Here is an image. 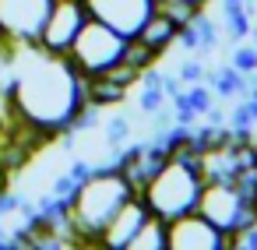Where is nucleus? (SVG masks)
Instances as JSON below:
<instances>
[{
	"label": "nucleus",
	"mask_w": 257,
	"mask_h": 250,
	"mask_svg": "<svg viewBox=\"0 0 257 250\" xmlns=\"http://www.w3.org/2000/svg\"><path fill=\"white\" fill-rule=\"evenodd\" d=\"M8 95L22 123L46 141L71 131L78 109L85 106V74L67 60V53H50L39 43L15 46Z\"/></svg>",
	"instance_id": "obj_1"
},
{
	"label": "nucleus",
	"mask_w": 257,
	"mask_h": 250,
	"mask_svg": "<svg viewBox=\"0 0 257 250\" xmlns=\"http://www.w3.org/2000/svg\"><path fill=\"white\" fill-rule=\"evenodd\" d=\"M131 183L120 169L113 166H95V173L78 183L74 197H71V225H74V236L78 243L85 246H95L102 229L113 222V215L120 211V204L131 197Z\"/></svg>",
	"instance_id": "obj_2"
},
{
	"label": "nucleus",
	"mask_w": 257,
	"mask_h": 250,
	"mask_svg": "<svg viewBox=\"0 0 257 250\" xmlns=\"http://www.w3.org/2000/svg\"><path fill=\"white\" fill-rule=\"evenodd\" d=\"M201 190H204V176L194 162L187 159H166L155 176L145 183L141 190V201L148 204L152 215H159L162 222H173L176 215H187L197 208L201 201Z\"/></svg>",
	"instance_id": "obj_3"
},
{
	"label": "nucleus",
	"mask_w": 257,
	"mask_h": 250,
	"mask_svg": "<svg viewBox=\"0 0 257 250\" xmlns=\"http://www.w3.org/2000/svg\"><path fill=\"white\" fill-rule=\"evenodd\" d=\"M127 43H131V39L120 36L116 29H109V25L88 18V22L81 25V32L74 36V43H71V50H67V60H71L85 78H95V74H102V71H109L113 64L123 60Z\"/></svg>",
	"instance_id": "obj_4"
},
{
	"label": "nucleus",
	"mask_w": 257,
	"mask_h": 250,
	"mask_svg": "<svg viewBox=\"0 0 257 250\" xmlns=\"http://www.w3.org/2000/svg\"><path fill=\"white\" fill-rule=\"evenodd\" d=\"M197 211L215 229H222L225 236H232L243 225H253L257 222V204H250L236 190V183H204L201 201H197Z\"/></svg>",
	"instance_id": "obj_5"
},
{
	"label": "nucleus",
	"mask_w": 257,
	"mask_h": 250,
	"mask_svg": "<svg viewBox=\"0 0 257 250\" xmlns=\"http://www.w3.org/2000/svg\"><path fill=\"white\" fill-rule=\"evenodd\" d=\"M53 0H0V39L11 46H32L43 36Z\"/></svg>",
	"instance_id": "obj_6"
},
{
	"label": "nucleus",
	"mask_w": 257,
	"mask_h": 250,
	"mask_svg": "<svg viewBox=\"0 0 257 250\" xmlns=\"http://www.w3.org/2000/svg\"><path fill=\"white\" fill-rule=\"evenodd\" d=\"M85 8H88V18L134 39L145 29V22L159 11V0H85Z\"/></svg>",
	"instance_id": "obj_7"
},
{
	"label": "nucleus",
	"mask_w": 257,
	"mask_h": 250,
	"mask_svg": "<svg viewBox=\"0 0 257 250\" xmlns=\"http://www.w3.org/2000/svg\"><path fill=\"white\" fill-rule=\"evenodd\" d=\"M85 22H88L85 0H53L50 18L43 25V36H39V46L50 53H67Z\"/></svg>",
	"instance_id": "obj_8"
},
{
	"label": "nucleus",
	"mask_w": 257,
	"mask_h": 250,
	"mask_svg": "<svg viewBox=\"0 0 257 250\" xmlns=\"http://www.w3.org/2000/svg\"><path fill=\"white\" fill-rule=\"evenodd\" d=\"M169 229V250H225L229 236L222 229H215L197 208L187 215H176L173 222H166Z\"/></svg>",
	"instance_id": "obj_9"
},
{
	"label": "nucleus",
	"mask_w": 257,
	"mask_h": 250,
	"mask_svg": "<svg viewBox=\"0 0 257 250\" xmlns=\"http://www.w3.org/2000/svg\"><path fill=\"white\" fill-rule=\"evenodd\" d=\"M152 211H148V204L141 201V194H131L123 204H120V211L113 215V222L102 229V236H99V243L95 246H109V250H127L131 246V239L138 236V229L145 225V218H148Z\"/></svg>",
	"instance_id": "obj_10"
},
{
	"label": "nucleus",
	"mask_w": 257,
	"mask_h": 250,
	"mask_svg": "<svg viewBox=\"0 0 257 250\" xmlns=\"http://www.w3.org/2000/svg\"><path fill=\"white\" fill-rule=\"evenodd\" d=\"M222 32L232 43H243L253 29V15H257V0H222Z\"/></svg>",
	"instance_id": "obj_11"
},
{
	"label": "nucleus",
	"mask_w": 257,
	"mask_h": 250,
	"mask_svg": "<svg viewBox=\"0 0 257 250\" xmlns=\"http://www.w3.org/2000/svg\"><path fill=\"white\" fill-rule=\"evenodd\" d=\"M176 36H180V25H176V22H173L169 15L155 11V15H152V18L145 22V29H141V32L134 36V39H138V43H145L148 50H155V53L162 57V53H166V50H169V46L176 43Z\"/></svg>",
	"instance_id": "obj_12"
},
{
	"label": "nucleus",
	"mask_w": 257,
	"mask_h": 250,
	"mask_svg": "<svg viewBox=\"0 0 257 250\" xmlns=\"http://www.w3.org/2000/svg\"><path fill=\"white\" fill-rule=\"evenodd\" d=\"M204 81L211 85V92H215L218 99H236V95L246 99V95H250V78L239 74L232 64H229V67H215V71H208Z\"/></svg>",
	"instance_id": "obj_13"
},
{
	"label": "nucleus",
	"mask_w": 257,
	"mask_h": 250,
	"mask_svg": "<svg viewBox=\"0 0 257 250\" xmlns=\"http://www.w3.org/2000/svg\"><path fill=\"white\" fill-rule=\"evenodd\" d=\"M127 85L106 78V74H95V78H85V102H95V106H120L127 99Z\"/></svg>",
	"instance_id": "obj_14"
},
{
	"label": "nucleus",
	"mask_w": 257,
	"mask_h": 250,
	"mask_svg": "<svg viewBox=\"0 0 257 250\" xmlns=\"http://www.w3.org/2000/svg\"><path fill=\"white\" fill-rule=\"evenodd\" d=\"M166 246H169V229H166V222H162L159 215H148L127 250H166Z\"/></svg>",
	"instance_id": "obj_15"
},
{
	"label": "nucleus",
	"mask_w": 257,
	"mask_h": 250,
	"mask_svg": "<svg viewBox=\"0 0 257 250\" xmlns=\"http://www.w3.org/2000/svg\"><path fill=\"white\" fill-rule=\"evenodd\" d=\"M99 127H102V141H106L109 152H120V148L131 145V116H127V113H113V116H106Z\"/></svg>",
	"instance_id": "obj_16"
},
{
	"label": "nucleus",
	"mask_w": 257,
	"mask_h": 250,
	"mask_svg": "<svg viewBox=\"0 0 257 250\" xmlns=\"http://www.w3.org/2000/svg\"><path fill=\"white\" fill-rule=\"evenodd\" d=\"M190 29H194V36H197V53H211V50L218 46V39H222L218 22H211L204 11H197V15L190 18Z\"/></svg>",
	"instance_id": "obj_17"
},
{
	"label": "nucleus",
	"mask_w": 257,
	"mask_h": 250,
	"mask_svg": "<svg viewBox=\"0 0 257 250\" xmlns=\"http://www.w3.org/2000/svg\"><path fill=\"white\" fill-rule=\"evenodd\" d=\"M162 106H169L166 88H162V85H141V92H138V109H141V116H152V113H159Z\"/></svg>",
	"instance_id": "obj_18"
},
{
	"label": "nucleus",
	"mask_w": 257,
	"mask_h": 250,
	"mask_svg": "<svg viewBox=\"0 0 257 250\" xmlns=\"http://www.w3.org/2000/svg\"><path fill=\"white\" fill-rule=\"evenodd\" d=\"M159 11H162V15H169V18H173V22L183 29V25H187V22H190V18L201 11V8H194V4H183V0H159Z\"/></svg>",
	"instance_id": "obj_19"
},
{
	"label": "nucleus",
	"mask_w": 257,
	"mask_h": 250,
	"mask_svg": "<svg viewBox=\"0 0 257 250\" xmlns=\"http://www.w3.org/2000/svg\"><path fill=\"white\" fill-rule=\"evenodd\" d=\"M123 60H127V64H134L138 71H145V67H152V64L159 60V53H155V50H148L145 43L131 39V43H127V53H123Z\"/></svg>",
	"instance_id": "obj_20"
},
{
	"label": "nucleus",
	"mask_w": 257,
	"mask_h": 250,
	"mask_svg": "<svg viewBox=\"0 0 257 250\" xmlns=\"http://www.w3.org/2000/svg\"><path fill=\"white\" fill-rule=\"evenodd\" d=\"M229 64H232L239 74H246V78H250V74L257 71V46H253V43H250V46H243V43H239V46L232 50V60H229Z\"/></svg>",
	"instance_id": "obj_21"
},
{
	"label": "nucleus",
	"mask_w": 257,
	"mask_h": 250,
	"mask_svg": "<svg viewBox=\"0 0 257 250\" xmlns=\"http://www.w3.org/2000/svg\"><path fill=\"white\" fill-rule=\"evenodd\" d=\"M176 74H180V81H183V88H187V85H197V81H204L208 67H204L201 60H194V57H190V60H183V64H180V71H176Z\"/></svg>",
	"instance_id": "obj_22"
},
{
	"label": "nucleus",
	"mask_w": 257,
	"mask_h": 250,
	"mask_svg": "<svg viewBox=\"0 0 257 250\" xmlns=\"http://www.w3.org/2000/svg\"><path fill=\"white\" fill-rule=\"evenodd\" d=\"M229 246L232 250H257V222L253 225H243L239 232L229 236Z\"/></svg>",
	"instance_id": "obj_23"
},
{
	"label": "nucleus",
	"mask_w": 257,
	"mask_h": 250,
	"mask_svg": "<svg viewBox=\"0 0 257 250\" xmlns=\"http://www.w3.org/2000/svg\"><path fill=\"white\" fill-rule=\"evenodd\" d=\"M22 204H25V197H22V194L8 190V187H0V218H4V215H15V211H22Z\"/></svg>",
	"instance_id": "obj_24"
},
{
	"label": "nucleus",
	"mask_w": 257,
	"mask_h": 250,
	"mask_svg": "<svg viewBox=\"0 0 257 250\" xmlns=\"http://www.w3.org/2000/svg\"><path fill=\"white\" fill-rule=\"evenodd\" d=\"M74 190H78V180H74L71 173L57 176V180H53V187H50V194H57V197H64V201H71V197H74Z\"/></svg>",
	"instance_id": "obj_25"
},
{
	"label": "nucleus",
	"mask_w": 257,
	"mask_h": 250,
	"mask_svg": "<svg viewBox=\"0 0 257 250\" xmlns=\"http://www.w3.org/2000/svg\"><path fill=\"white\" fill-rule=\"evenodd\" d=\"M162 88H166V95H169V99H173V95H180V92H183V81H180V74H173V78L166 74Z\"/></svg>",
	"instance_id": "obj_26"
},
{
	"label": "nucleus",
	"mask_w": 257,
	"mask_h": 250,
	"mask_svg": "<svg viewBox=\"0 0 257 250\" xmlns=\"http://www.w3.org/2000/svg\"><path fill=\"white\" fill-rule=\"evenodd\" d=\"M225 120H229V116H225L218 106H211V109L204 113V123H211V127H225Z\"/></svg>",
	"instance_id": "obj_27"
},
{
	"label": "nucleus",
	"mask_w": 257,
	"mask_h": 250,
	"mask_svg": "<svg viewBox=\"0 0 257 250\" xmlns=\"http://www.w3.org/2000/svg\"><path fill=\"white\" fill-rule=\"evenodd\" d=\"M243 106H246V113H250V120L257 123V99H243Z\"/></svg>",
	"instance_id": "obj_28"
},
{
	"label": "nucleus",
	"mask_w": 257,
	"mask_h": 250,
	"mask_svg": "<svg viewBox=\"0 0 257 250\" xmlns=\"http://www.w3.org/2000/svg\"><path fill=\"white\" fill-rule=\"evenodd\" d=\"M250 39H253V46H257V22H253V29H250Z\"/></svg>",
	"instance_id": "obj_29"
},
{
	"label": "nucleus",
	"mask_w": 257,
	"mask_h": 250,
	"mask_svg": "<svg viewBox=\"0 0 257 250\" xmlns=\"http://www.w3.org/2000/svg\"><path fill=\"white\" fill-rule=\"evenodd\" d=\"M4 173H8V169H4V166H0V187H4Z\"/></svg>",
	"instance_id": "obj_30"
},
{
	"label": "nucleus",
	"mask_w": 257,
	"mask_h": 250,
	"mask_svg": "<svg viewBox=\"0 0 257 250\" xmlns=\"http://www.w3.org/2000/svg\"><path fill=\"white\" fill-rule=\"evenodd\" d=\"M4 239H8V232H4V225H0V243H4Z\"/></svg>",
	"instance_id": "obj_31"
},
{
	"label": "nucleus",
	"mask_w": 257,
	"mask_h": 250,
	"mask_svg": "<svg viewBox=\"0 0 257 250\" xmlns=\"http://www.w3.org/2000/svg\"><path fill=\"white\" fill-rule=\"evenodd\" d=\"M250 78H253V81H257V71H253V74H250Z\"/></svg>",
	"instance_id": "obj_32"
},
{
	"label": "nucleus",
	"mask_w": 257,
	"mask_h": 250,
	"mask_svg": "<svg viewBox=\"0 0 257 250\" xmlns=\"http://www.w3.org/2000/svg\"><path fill=\"white\" fill-rule=\"evenodd\" d=\"M253 145H257V134H253Z\"/></svg>",
	"instance_id": "obj_33"
}]
</instances>
